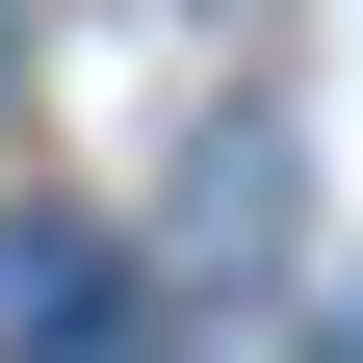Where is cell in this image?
I'll use <instances>...</instances> for the list:
<instances>
[{
    "label": "cell",
    "instance_id": "7a4b0ae2",
    "mask_svg": "<svg viewBox=\"0 0 363 363\" xmlns=\"http://www.w3.org/2000/svg\"><path fill=\"white\" fill-rule=\"evenodd\" d=\"M337 363H363V286H337Z\"/></svg>",
    "mask_w": 363,
    "mask_h": 363
},
{
    "label": "cell",
    "instance_id": "3957f363",
    "mask_svg": "<svg viewBox=\"0 0 363 363\" xmlns=\"http://www.w3.org/2000/svg\"><path fill=\"white\" fill-rule=\"evenodd\" d=\"M0 26H26V0H0Z\"/></svg>",
    "mask_w": 363,
    "mask_h": 363
},
{
    "label": "cell",
    "instance_id": "6da1fadb",
    "mask_svg": "<svg viewBox=\"0 0 363 363\" xmlns=\"http://www.w3.org/2000/svg\"><path fill=\"white\" fill-rule=\"evenodd\" d=\"M0 337H26V363H104V337H130V311H104V234L26 208V234H0Z\"/></svg>",
    "mask_w": 363,
    "mask_h": 363
}]
</instances>
